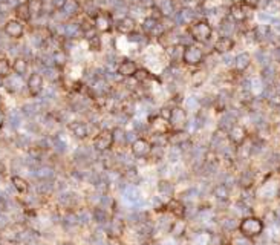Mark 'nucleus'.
<instances>
[{
    "mask_svg": "<svg viewBox=\"0 0 280 245\" xmlns=\"http://www.w3.org/2000/svg\"><path fill=\"white\" fill-rule=\"evenodd\" d=\"M187 34L196 45H205L213 38V25L205 19L194 20L187 28Z\"/></svg>",
    "mask_w": 280,
    "mask_h": 245,
    "instance_id": "obj_1",
    "label": "nucleus"
},
{
    "mask_svg": "<svg viewBox=\"0 0 280 245\" xmlns=\"http://www.w3.org/2000/svg\"><path fill=\"white\" fill-rule=\"evenodd\" d=\"M241 236L245 239H256L259 238L265 230V222L259 216H245L241 219L239 226H237Z\"/></svg>",
    "mask_w": 280,
    "mask_h": 245,
    "instance_id": "obj_2",
    "label": "nucleus"
},
{
    "mask_svg": "<svg viewBox=\"0 0 280 245\" xmlns=\"http://www.w3.org/2000/svg\"><path fill=\"white\" fill-rule=\"evenodd\" d=\"M181 63L187 68H201L204 63H205V52L202 49L201 45H187L184 46V52H182V60Z\"/></svg>",
    "mask_w": 280,
    "mask_h": 245,
    "instance_id": "obj_3",
    "label": "nucleus"
},
{
    "mask_svg": "<svg viewBox=\"0 0 280 245\" xmlns=\"http://www.w3.org/2000/svg\"><path fill=\"white\" fill-rule=\"evenodd\" d=\"M92 25L93 29L98 34H109L112 29H115V23H113V17L107 11H98L92 16Z\"/></svg>",
    "mask_w": 280,
    "mask_h": 245,
    "instance_id": "obj_4",
    "label": "nucleus"
},
{
    "mask_svg": "<svg viewBox=\"0 0 280 245\" xmlns=\"http://www.w3.org/2000/svg\"><path fill=\"white\" fill-rule=\"evenodd\" d=\"M152 151H153V143L149 140V138L144 136H138L130 143V152L137 159H147L152 156Z\"/></svg>",
    "mask_w": 280,
    "mask_h": 245,
    "instance_id": "obj_5",
    "label": "nucleus"
},
{
    "mask_svg": "<svg viewBox=\"0 0 280 245\" xmlns=\"http://www.w3.org/2000/svg\"><path fill=\"white\" fill-rule=\"evenodd\" d=\"M92 146L97 152H107L115 146L113 140V129H101L95 136L92 138Z\"/></svg>",
    "mask_w": 280,
    "mask_h": 245,
    "instance_id": "obj_6",
    "label": "nucleus"
},
{
    "mask_svg": "<svg viewBox=\"0 0 280 245\" xmlns=\"http://www.w3.org/2000/svg\"><path fill=\"white\" fill-rule=\"evenodd\" d=\"M169 123H170L172 131L181 132V131L185 129L187 124H189V113H187V111L182 108V106L176 104V106H173V108H172V113H170Z\"/></svg>",
    "mask_w": 280,
    "mask_h": 245,
    "instance_id": "obj_7",
    "label": "nucleus"
},
{
    "mask_svg": "<svg viewBox=\"0 0 280 245\" xmlns=\"http://www.w3.org/2000/svg\"><path fill=\"white\" fill-rule=\"evenodd\" d=\"M149 129L153 135L157 136H167L172 132V127L169 120H165L164 116L158 115H153L149 118Z\"/></svg>",
    "mask_w": 280,
    "mask_h": 245,
    "instance_id": "obj_8",
    "label": "nucleus"
},
{
    "mask_svg": "<svg viewBox=\"0 0 280 245\" xmlns=\"http://www.w3.org/2000/svg\"><path fill=\"white\" fill-rule=\"evenodd\" d=\"M43 88H45V78L41 74L38 72H33L29 74V77L26 80V89H28V94L31 98H37L38 95L43 92Z\"/></svg>",
    "mask_w": 280,
    "mask_h": 245,
    "instance_id": "obj_9",
    "label": "nucleus"
},
{
    "mask_svg": "<svg viewBox=\"0 0 280 245\" xmlns=\"http://www.w3.org/2000/svg\"><path fill=\"white\" fill-rule=\"evenodd\" d=\"M3 33L13 40H20L25 36V23L17 19H9L3 25Z\"/></svg>",
    "mask_w": 280,
    "mask_h": 245,
    "instance_id": "obj_10",
    "label": "nucleus"
},
{
    "mask_svg": "<svg viewBox=\"0 0 280 245\" xmlns=\"http://www.w3.org/2000/svg\"><path fill=\"white\" fill-rule=\"evenodd\" d=\"M140 66H138V63L132 60V58H122L120 63H118V66H117V74L121 77V78H133L135 75H137V72H138Z\"/></svg>",
    "mask_w": 280,
    "mask_h": 245,
    "instance_id": "obj_11",
    "label": "nucleus"
},
{
    "mask_svg": "<svg viewBox=\"0 0 280 245\" xmlns=\"http://www.w3.org/2000/svg\"><path fill=\"white\" fill-rule=\"evenodd\" d=\"M234 46H236L234 38H231L230 36H221L214 41L213 51L219 56H225V54H230V52L234 49Z\"/></svg>",
    "mask_w": 280,
    "mask_h": 245,
    "instance_id": "obj_12",
    "label": "nucleus"
},
{
    "mask_svg": "<svg viewBox=\"0 0 280 245\" xmlns=\"http://www.w3.org/2000/svg\"><path fill=\"white\" fill-rule=\"evenodd\" d=\"M228 140H230V143L231 144H234V146H242L245 141H246V138H248V132H246V129L244 126H241V124H234L230 131H228Z\"/></svg>",
    "mask_w": 280,
    "mask_h": 245,
    "instance_id": "obj_13",
    "label": "nucleus"
},
{
    "mask_svg": "<svg viewBox=\"0 0 280 245\" xmlns=\"http://www.w3.org/2000/svg\"><path fill=\"white\" fill-rule=\"evenodd\" d=\"M137 28H138L137 20H135L133 17H129V16L120 19L115 23V29L122 36H132L135 31H137Z\"/></svg>",
    "mask_w": 280,
    "mask_h": 245,
    "instance_id": "obj_14",
    "label": "nucleus"
},
{
    "mask_svg": "<svg viewBox=\"0 0 280 245\" xmlns=\"http://www.w3.org/2000/svg\"><path fill=\"white\" fill-rule=\"evenodd\" d=\"M34 14L31 11V6L28 2H18L16 6H14V19L20 20L22 23H29L31 20H33Z\"/></svg>",
    "mask_w": 280,
    "mask_h": 245,
    "instance_id": "obj_15",
    "label": "nucleus"
},
{
    "mask_svg": "<svg viewBox=\"0 0 280 245\" xmlns=\"http://www.w3.org/2000/svg\"><path fill=\"white\" fill-rule=\"evenodd\" d=\"M246 9H250V8H246L244 3H233L230 8H228V11H230L228 14H230V17L234 20L236 23H244L248 19Z\"/></svg>",
    "mask_w": 280,
    "mask_h": 245,
    "instance_id": "obj_16",
    "label": "nucleus"
},
{
    "mask_svg": "<svg viewBox=\"0 0 280 245\" xmlns=\"http://www.w3.org/2000/svg\"><path fill=\"white\" fill-rule=\"evenodd\" d=\"M251 61H253V58H251L250 52H246V51L241 52V54L234 58V72L244 74L245 71H248V68L251 66Z\"/></svg>",
    "mask_w": 280,
    "mask_h": 245,
    "instance_id": "obj_17",
    "label": "nucleus"
},
{
    "mask_svg": "<svg viewBox=\"0 0 280 245\" xmlns=\"http://www.w3.org/2000/svg\"><path fill=\"white\" fill-rule=\"evenodd\" d=\"M209 80V71L204 68H196L190 74V84L192 88H201Z\"/></svg>",
    "mask_w": 280,
    "mask_h": 245,
    "instance_id": "obj_18",
    "label": "nucleus"
},
{
    "mask_svg": "<svg viewBox=\"0 0 280 245\" xmlns=\"http://www.w3.org/2000/svg\"><path fill=\"white\" fill-rule=\"evenodd\" d=\"M165 210H167L169 213H172V215L175 216V219H181V218L185 216V206L179 199L172 198L167 204H165Z\"/></svg>",
    "mask_w": 280,
    "mask_h": 245,
    "instance_id": "obj_19",
    "label": "nucleus"
},
{
    "mask_svg": "<svg viewBox=\"0 0 280 245\" xmlns=\"http://www.w3.org/2000/svg\"><path fill=\"white\" fill-rule=\"evenodd\" d=\"M29 69V63L25 57H16L13 60V72L18 77H23L25 74H28Z\"/></svg>",
    "mask_w": 280,
    "mask_h": 245,
    "instance_id": "obj_20",
    "label": "nucleus"
},
{
    "mask_svg": "<svg viewBox=\"0 0 280 245\" xmlns=\"http://www.w3.org/2000/svg\"><path fill=\"white\" fill-rule=\"evenodd\" d=\"M187 228H189V224H187V221H184V218L175 219V222L172 224L170 233L173 238H182L184 233H187Z\"/></svg>",
    "mask_w": 280,
    "mask_h": 245,
    "instance_id": "obj_21",
    "label": "nucleus"
},
{
    "mask_svg": "<svg viewBox=\"0 0 280 245\" xmlns=\"http://www.w3.org/2000/svg\"><path fill=\"white\" fill-rule=\"evenodd\" d=\"M70 129H72V133H74V136L78 138V140H85V138L89 136V127L85 123L75 121L74 124L70 126Z\"/></svg>",
    "mask_w": 280,
    "mask_h": 245,
    "instance_id": "obj_22",
    "label": "nucleus"
},
{
    "mask_svg": "<svg viewBox=\"0 0 280 245\" xmlns=\"http://www.w3.org/2000/svg\"><path fill=\"white\" fill-rule=\"evenodd\" d=\"M13 61L8 57H0V80H6L11 77Z\"/></svg>",
    "mask_w": 280,
    "mask_h": 245,
    "instance_id": "obj_23",
    "label": "nucleus"
},
{
    "mask_svg": "<svg viewBox=\"0 0 280 245\" xmlns=\"http://www.w3.org/2000/svg\"><path fill=\"white\" fill-rule=\"evenodd\" d=\"M52 60H54V65L58 68V69H63L66 65H68V52L65 49H57L52 56Z\"/></svg>",
    "mask_w": 280,
    "mask_h": 245,
    "instance_id": "obj_24",
    "label": "nucleus"
},
{
    "mask_svg": "<svg viewBox=\"0 0 280 245\" xmlns=\"http://www.w3.org/2000/svg\"><path fill=\"white\" fill-rule=\"evenodd\" d=\"M11 183H13V187L18 191V193H28V190H29V184H28V181L22 176H13L11 178Z\"/></svg>",
    "mask_w": 280,
    "mask_h": 245,
    "instance_id": "obj_25",
    "label": "nucleus"
},
{
    "mask_svg": "<svg viewBox=\"0 0 280 245\" xmlns=\"http://www.w3.org/2000/svg\"><path fill=\"white\" fill-rule=\"evenodd\" d=\"M88 43H89V49L93 51V52H98L101 51V37L98 34H93L92 37L88 38Z\"/></svg>",
    "mask_w": 280,
    "mask_h": 245,
    "instance_id": "obj_26",
    "label": "nucleus"
},
{
    "mask_svg": "<svg viewBox=\"0 0 280 245\" xmlns=\"http://www.w3.org/2000/svg\"><path fill=\"white\" fill-rule=\"evenodd\" d=\"M133 78L137 80V81H140V83H142V81H146V80L152 78V74H150L149 71H146V69L140 68V69H138V72H137V75H135Z\"/></svg>",
    "mask_w": 280,
    "mask_h": 245,
    "instance_id": "obj_27",
    "label": "nucleus"
},
{
    "mask_svg": "<svg viewBox=\"0 0 280 245\" xmlns=\"http://www.w3.org/2000/svg\"><path fill=\"white\" fill-rule=\"evenodd\" d=\"M259 3H261V0H244V5L250 9H256L259 6Z\"/></svg>",
    "mask_w": 280,
    "mask_h": 245,
    "instance_id": "obj_28",
    "label": "nucleus"
},
{
    "mask_svg": "<svg viewBox=\"0 0 280 245\" xmlns=\"http://www.w3.org/2000/svg\"><path fill=\"white\" fill-rule=\"evenodd\" d=\"M5 121H6V115H5V111H3L2 108H0V131L3 129Z\"/></svg>",
    "mask_w": 280,
    "mask_h": 245,
    "instance_id": "obj_29",
    "label": "nucleus"
},
{
    "mask_svg": "<svg viewBox=\"0 0 280 245\" xmlns=\"http://www.w3.org/2000/svg\"><path fill=\"white\" fill-rule=\"evenodd\" d=\"M233 3H244V0H233Z\"/></svg>",
    "mask_w": 280,
    "mask_h": 245,
    "instance_id": "obj_30",
    "label": "nucleus"
}]
</instances>
